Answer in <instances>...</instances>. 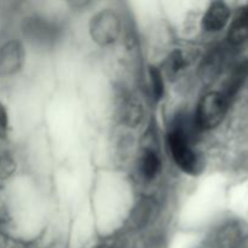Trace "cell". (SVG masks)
<instances>
[{"mask_svg":"<svg viewBox=\"0 0 248 248\" xmlns=\"http://www.w3.org/2000/svg\"><path fill=\"white\" fill-rule=\"evenodd\" d=\"M149 78H150V85H152V93L156 101L164 97L165 91V84L164 79H162V74L156 67L149 68Z\"/></svg>","mask_w":248,"mask_h":248,"instance_id":"obj_12","label":"cell"},{"mask_svg":"<svg viewBox=\"0 0 248 248\" xmlns=\"http://www.w3.org/2000/svg\"><path fill=\"white\" fill-rule=\"evenodd\" d=\"M190 138L181 131L171 128L167 137L169 148L177 166L188 174H196L202 171L203 162L200 155L190 147Z\"/></svg>","mask_w":248,"mask_h":248,"instance_id":"obj_1","label":"cell"},{"mask_svg":"<svg viewBox=\"0 0 248 248\" xmlns=\"http://www.w3.org/2000/svg\"><path fill=\"white\" fill-rule=\"evenodd\" d=\"M247 65L245 64L240 65V67L236 68V70H234V73H232V77H230L229 81L225 85L224 92L222 93L223 97L227 99V102H229V99L232 98V97L236 93L237 90L241 87L242 82H244L245 78H246L247 75Z\"/></svg>","mask_w":248,"mask_h":248,"instance_id":"obj_10","label":"cell"},{"mask_svg":"<svg viewBox=\"0 0 248 248\" xmlns=\"http://www.w3.org/2000/svg\"><path fill=\"white\" fill-rule=\"evenodd\" d=\"M186 58L183 57V53L179 50H176L167 57L165 69H166L167 75H169L170 78H172L176 77L181 70H183L184 68H186Z\"/></svg>","mask_w":248,"mask_h":248,"instance_id":"obj_11","label":"cell"},{"mask_svg":"<svg viewBox=\"0 0 248 248\" xmlns=\"http://www.w3.org/2000/svg\"><path fill=\"white\" fill-rule=\"evenodd\" d=\"M248 40V5L241 7L229 31V41L234 45Z\"/></svg>","mask_w":248,"mask_h":248,"instance_id":"obj_8","label":"cell"},{"mask_svg":"<svg viewBox=\"0 0 248 248\" xmlns=\"http://www.w3.org/2000/svg\"><path fill=\"white\" fill-rule=\"evenodd\" d=\"M24 33L35 45L47 46L55 43L58 36V29L46 19L34 17L26 22Z\"/></svg>","mask_w":248,"mask_h":248,"instance_id":"obj_4","label":"cell"},{"mask_svg":"<svg viewBox=\"0 0 248 248\" xmlns=\"http://www.w3.org/2000/svg\"><path fill=\"white\" fill-rule=\"evenodd\" d=\"M91 35L99 45H109L118 39L120 33V18L111 10H103L92 18Z\"/></svg>","mask_w":248,"mask_h":248,"instance_id":"obj_3","label":"cell"},{"mask_svg":"<svg viewBox=\"0 0 248 248\" xmlns=\"http://www.w3.org/2000/svg\"><path fill=\"white\" fill-rule=\"evenodd\" d=\"M15 171V162L7 155L0 156V179L7 178Z\"/></svg>","mask_w":248,"mask_h":248,"instance_id":"obj_14","label":"cell"},{"mask_svg":"<svg viewBox=\"0 0 248 248\" xmlns=\"http://www.w3.org/2000/svg\"><path fill=\"white\" fill-rule=\"evenodd\" d=\"M101 248H110V247H101Z\"/></svg>","mask_w":248,"mask_h":248,"instance_id":"obj_16","label":"cell"},{"mask_svg":"<svg viewBox=\"0 0 248 248\" xmlns=\"http://www.w3.org/2000/svg\"><path fill=\"white\" fill-rule=\"evenodd\" d=\"M140 116H142V111H140V106L136 103L135 101H130L125 103L124 107V119L125 123L128 124L130 126H135L140 123Z\"/></svg>","mask_w":248,"mask_h":248,"instance_id":"obj_13","label":"cell"},{"mask_svg":"<svg viewBox=\"0 0 248 248\" xmlns=\"http://www.w3.org/2000/svg\"><path fill=\"white\" fill-rule=\"evenodd\" d=\"M7 125H9V120H7L6 109L4 104L0 103V140H4L6 137Z\"/></svg>","mask_w":248,"mask_h":248,"instance_id":"obj_15","label":"cell"},{"mask_svg":"<svg viewBox=\"0 0 248 248\" xmlns=\"http://www.w3.org/2000/svg\"><path fill=\"white\" fill-rule=\"evenodd\" d=\"M217 248H239L242 241L241 227L236 223H228L223 225L216 234Z\"/></svg>","mask_w":248,"mask_h":248,"instance_id":"obj_7","label":"cell"},{"mask_svg":"<svg viewBox=\"0 0 248 248\" xmlns=\"http://www.w3.org/2000/svg\"><path fill=\"white\" fill-rule=\"evenodd\" d=\"M23 63V48L17 41H10L0 48V75L16 73Z\"/></svg>","mask_w":248,"mask_h":248,"instance_id":"obj_5","label":"cell"},{"mask_svg":"<svg viewBox=\"0 0 248 248\" xmlns=\"http://www.w3.org/2000/svg\"><path fill=\"white\" fill-rule=\"evenodd\" d=\"M161 169V162L157 155L152 150H145L140 159V173L144 178L153 179Z\"/></svg>","mask_w":248,"mask_h":248,"instance_id":"obj_9","label":"cell"},{"mask_svg":"<svg viewBox=\"0 0 248 248\" xmlns=\"http://www.w3.org/2000/svg\"><path fill=\"white\" fill-rule=\"evenodd\" d=\"M230 17V10L223 1H215L210 5L202 19L203 28L207 31H219L227 26Z\"/></svg>","mask_w":248,"mask_h":248,"instance_id":"obj_6","label":"cell"},{"mask_svg":"<svg viewBox=\"0 0 248 248\" xmlns=\"http://www.w3.org/2000/svg\"><path fill=\"white\" fill-rule=\"evenodd\" d=\"M228 102L220 92H208L201 98L196 109L195 123L199 130H212L222 123Z\"/></svg>","mask_w":248,"mask_h":248,"instance_id":"obj_2","label":"cell"}]
</instances>
